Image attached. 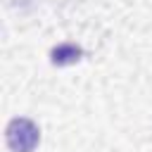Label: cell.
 Returning a JSON list of instances; mask_svg holds the SVG:
<instances>
[{
  "mask_svg": "<svg viewBox=\"0 0 152 152\" xmlns=\"http://www.w3.org/2000/svg\"><path fill=\"white\" fill-rule=\"evenodd\" d=\"M7 145L12 152H33L40 140V131L31 119H12L5 131Z\"/></svg>",
  "mask_w": 152,
  "mask_h": 152,
  "instance_id": "cell-1",
  "label": "cell"
},
{
  "mask_svg": "<svg viewBox=\"0 0 152 152\" xmlns=\"http://www.w3.org/2000/svg\"><path fill=\"white\" fill-rule=\"evenodd\" d=\"M83 57V50L74 43H62L57 48H52L50 52V62L55 66H69V64H76L78 59Z\"/></svg>",
  "mask_w": 152,
  "mask_h": 152,
  "instance_id": "cell-2",
  "label": "cell"
}]
</instances>
